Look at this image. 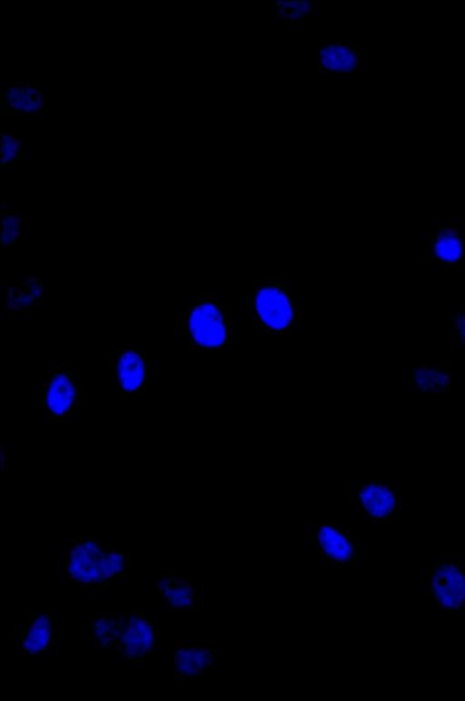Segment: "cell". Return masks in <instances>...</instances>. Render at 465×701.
Masks as SVG:
<instances>
[{"label":"cell","mask_w":465,"mask_h":701,"mask_svg":"<svg viewBox=\"0 0 465 701\" xmlns=\"http://www.w3.org/2000/svg\"><path fill=\"white\" fill-rule=\"evenodd\" d=\"M77 379L74 372H48L43 380V407L48 417H75Z\"/></svg>","instance_id":"5"},{"label":"cell","mask_w":465,"mask_h":701,"mask_svg":"<svg viewBox=\"0 0 465 701\" xmlns=\"http://www.w3.org/2000/svg\"><path fill=\"white\" fill-rule=\"evenodd\" d=\"M22 213L20 209L9 208L1 203V249H11L17 245L22 235Z\"/></svg>","instance_id":"11"},{"label":"cell","mask_w":465,"mask_h":701,"mask_svg":"<svg viewBox=\"0 0 465 701\" xmlns=\"http://www.w3.org/2000/svg\"><path fill=\"white\" fill-rule=\"evenodd\" d=\"M120 576H121V574H120V573H119V574H117L116 577H120Z\"/></svg>","instance_id":"20"},{"label":"cell","mask_w":465,"mask_h":701,"mask_svg":"<svg viewBox=\"0 0 465 701\" xmlns=\"http://www.w3.org/2000/svg\"><path fill=\"white\" fill-rule=\"evenodd\" d=\"M41 114H43V111L35 112V115H39Z\"/></svg>","instance_id":"17"},{"label":"cell","mask_w":465,"mask_h":701,"mask_svg":"<svg viewBox=\"0 0 465 701\" xmlns=\"http://www.w3.org/2000/svg\"><path fill=\"white\" fill-rule=\"evenodd\" d=\"M40 108H41V110H44V109H45V107H44L43 105H42Z\"/></svg>","instance_id":"21"},{"label":"cell","mask_w":465,"mask_h":701,"mask_svg":"<svg viewBox=\"0 0 465 701\" xmlns=\"http://www.w3.org/2000/svg\"><path fill=\"white\" fill-rule=\"evenodd\" d=\"M293 293L282 285H256L252 295V328L276 339L283 338L294 324Z\"/></svg>","instance_id":"2"},{"label":"cell","mask_w":465,"mask_h":701,"mask_svg":"<svg viewBox=\"0 0 465 701\" xmlns=\"http://www.w3.org/2000/svg\"><path fill=\"white\" fill-rule=\"evenodd\" d=\"M186 344L192 351H222L229 347L230 321L217 296H198L186 308Z\"/></svg>","instance_id":"1"},{"label":"cell","mask_w":465,"mask_h":701,"mask_svg":"<svg viewBox=\"0 0 465 701\" xmlns=\"http://www.w3.org/2000/svg\"><path fill=\"white\" fill-rule=\"evenodd\" d=\"M426 254L430 263H464L465 234L447 220H439L436 233L427 243Z\"/></svg>","instance_id":"8"},{"label":"cell","mask_w":465,"mask_h":701,"mask_svg":"<svg viewBox=\"0 0 465 701\" xmlns=\"http://www.w3.org/2000/svg\"><path fill=\"white\" fill-rule=\"evenodd\" d=\"M318 555L329 565L342 568L351 565L359 555V545L344 528L323 524L317 528Z\"/></svg>","instance_id":"7"},{"label":"cell","mask_w":465,"mask_h":701,"mask_svg":"<svg viewBox=\"0 0 465 701\" xmlns=\"http://www.w3.org/2000/svg\"><path fill=\"white\" fill-rule=\"evenodd\" d=\"M109 367L111 381L123 395H140L153 382V362L139 351L113 350Z\"/></svg>","instance_id":"4"},{"label":"cell","mask_w":465,"mask_h":701,"mask_svg":"<svg viewBox=\"0 0 465 701\" xmlns=\"http://www.w3.org/2000/svg\"><path fill=\"white\" fill-rule=\"evenodd\" d=\"M3 305L10 312L25 311L40 305L44 299V286L36 274L22 275V282L2 285Z\"/></svg>","instance_id":"9"},{"label":"cell","mask_w":465,"mask_h":701,"mask_svg":"<svg viewBox=\"0 0 465 701\" xmlns=\"http://www.w3.org/2000/svg\"><path fill=\"white\" fill-rule=\"evenodd\" d=\"M117 550H118V547L112 548V551H117Z\"/></svg>","instance_id":"19"},{"label":"cell","mask_w":465,"mask_h":701,"mask_svg":"<svg viewBox=\"0 0 465 701\" xmlns=\"http://www.w3.org/2000/svg\"><path fill=\"white\" fill-rule=\"evenodd\" d=\"M47 646H48V647H50V648L53 646V643H52V640H51V642H50V643L48 642Z\"/></svg>","instance_id":"16"},{"label":"cell","mask_w":465,"mask_h":701,"mask_svg":"<svg viewBox=\"0 0 465 701\" xmlns=\"http://www.w3.org/2000/svg\"><path fill=\"white\" fill-rule=\"evenodd\" d=\"M151 656H152L151 655H147V656H146V657H148V658H149V657H151Z\"/></svg>","instance_id":"22"},{"label":"cell","mask_w":465,"mask_h":701,"mask_svg":"<svg viewBox=\"0 0 465 701\" xmlns=\"http://www.w3.org/2000/svg\"><path fill=\"white\" fill-rule=\"evenodd\" d=\"M429 597L445 614L465 612V568L450 558L434 564L428 580Z\"/></svg>","instance_id":"3"},{"label":"cell","mask_w":465,"mask_h":701,"mask_svg":"<svg viewBox=\"0 0 465 701\" xmlns=\"http://www.w3.org/2000/svg\"><path fill=\"white\" fill-rule=\"evenodd\" d=\"M410 376L415 390L422 394L444 393L450 377L437 364L418 366L410 372Z\"/></svg>","instance_id":"10"},{"label":"cell","mask_w":465,"mask_h":701,"mask_svg":"<svg viewBox=\"0 0 465 701\" xmlns=\"http://www.w3.org/2000/svg\"><path fill=\"white\" fill-rule=\"evenodd\" d=\"M284 15V11H279L278 15Z\"/></svg>","instance_id":"15"},{"label":"cell","mask_w":465,"mask_h":701,"mask_svg":"<svg viewBox=\"0 0 465 701\" xmlns=\"http://www.w3.org/2000/svg\"><path fill=\"white\" fill-rule=\"evenodd\" d=\"M452 322L460 337V345L465 349V306L454 313Z\"/></svg>","instance_id":"12"},{"label":"cell","mask_w":465,"mask_h":701,"mask_svg":"<svg viewBox=\"0 0 465 701\" xmlns=\"http://www.w3.org/2000/svg\"><path fill=\"white\" fill-rule=\"evenodd\" d=\"M293 16H294V15H286V17H287L288 19H292V18H293Z\"/></svg>","instance_id":"13"},{"label":"cell","mask_w":465,"mask_h":701,"mask_svg":"<svg viewBox=\"0 0 465 701\" xmlns=\"http://www.w3.org/2000/svg\"><path fill=\"white\" fill-rule=\"evenodd\" d=\"M355 502L375 523L391 521L400 511L402 497L391 483H371L362 486L354 495Z\"/></svg>","instance_id":"6"},{"label":"cell","mask_w":465,"mask_h":701,"mask_svg":"<svg viewBox=\"0 0 465 701\" xmlns=\"http://www.w3.org/2000/svg\"><path fill=\"white\" fill-rule=\"evenodd\" d=\"M33 120H40L37 116H33Z\"/></svg>","instance_id":"18"},{"label":"cell","mask_w":465,"mask_h":701,"mask_svg":"<svg viewBox=\"0 0 465 701\" xmlns=\"http://www.w3.org/2000/svg\"><path fill=\"white\" fill-rule=\"evenodd\" d=\"M162 646H164V636H163V634L162 636Z\"/></svg>","instance_id":"14"}]
</instances>
